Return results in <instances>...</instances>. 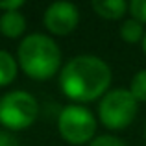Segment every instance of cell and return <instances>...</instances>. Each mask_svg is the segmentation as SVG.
Returning a JSON list of instances; mask_svg holds the SVG:
<instances>
[{
  "instance_id": "1",
  "label": "cell",
  "mask_w": 146,
  "mask_h": 146,
  "mask_svg": "<svg viewBox=\"0 0 146 146\" xmlns=\"http://www.w3.org/2000/svg\"><path fill=\"white\" fill-rule=\"evenodd\" d=\"M111 85V68L102 57L83 54L76 56L61 68L59 87L72 102L85 104L98 100Z\"/></svg>"
},
{
  "instance_id": "2",
  "label": "cell",
  "mask_w": 146,
  "mask_h": 146,
  "mask_svg": "<svg viewBox=\"0 0 146 146\" xmlns=\"http://www.w3.org/2000/svg\"><path fill=\"white\" fill-rule=\"evenodd\" d=\"M17 63L28 78L44 82L59 72L61 50L50 35L30 33L17 48Z\"/></svg>"
},
{
  "instance_id": "3",
  "label": "cell",
  "mask_w": 146,
  "mask_h": 146,
  "mask_svg": "<svg viewBox=\"0 0 146 146\" xmlns=\"http://www.w3.org/2000/svg\"><path fill=\"white\" fill-rule=\"evenodd\" d=\"M39 104L28 91H7L0 96V124L7 131H22L37 120Z\"/></svg>"
},
{
  "instance_id": "4",
  "label": "cell",
  "mask_w": 146,
  "mask_h": 146,
  "mask_svg": "<svg viewBox=\"0 0 146 146\" xmlns=\"http://www.w3.org/2000/svg\"><path fill=\"white\" fill-rule=\"evenodd\" d=\"M139 102L128 89L107 91L98 104L100 122L107 129H124L135 120Z\"/></svg>"
},
{
  "instance_id": "5",
  "label": "cell",
  "mask_w": 146,
  "mask_h": 146,
  "mask_svg": "<svg viewBox=\"0 0 146 146\" xmlns=\"http://www.w3.org/2000/svg\"><path fill=\"white\" fill-rule=\"evenodd\" d=\"M59 135L70 144H85L94 139L96 133V118L87 107L70 104L63 107L57 117Z\"/></svg>"
},
{
  "instance_id": "6",
  "label": "cell",
  "mask_w": 146,
  "mask_h": 146,
  "mask_svg": "<svg viewBox=\"0 0 146 146\" xmlns=\"http://www.w3.org/2000/svg\"><path fill=\"white\" fill-rule=\"evenodd\" d=\"M80 22V11L72 2H54L43 15V24L52 35H68Z\"/></svg>"
},
{
  "instance_id": "7",
  "label": "cell",
  "mask_w": 146,
  "mask_h": 146,
  "mask_svg": "<svg viewBox=\"0 0 146 146\" xmlns=\"http://www.w3.org/2000/svg\"><path fill=\"white\" fill-rule=\"evenodd\" d=\"M26 32V19L21 11L0 13V33L7 39H19Z\"/></svg>"
},
{
  "instance_id": "8",
  "label": "cell",
  "mask_w": 146,
  "mask_h": 146,
  "mask_svg": "<svg viewBox=\"0 0 146 146\" xmlns=\"http://www.w3.org/2000/svg\"><path fill=\"white\" fill-rule=\"evenodd\" d=\"M93 9L96 11V15H100L102 19L118 21V19H122L126 15V11H128V2H124V0H94Z\"/></svg>"
},
{
  "instance_id": "9",
  "label": "cell",
  "mask_w": 146,
  "mask_h": 146,
  "mask_svg": "<svg viewBox=\"0 0 146 146\" xmlns=\"http://www.w3.org/2000/svg\"><path fill=\"white\" fill-rule=\"evenodd\" d=\"M19 74L17 57H13L9 52L0 50V87H7L15 82Z\"/></svg>"
},
{
  "instance_id": "10",
  "label": "cell",
  "mask_w": 146,
  "mask_h": 146,
  "mask_svg": "<svg viewBox=\"0 0 146 146\" xmlns=\"http://www.w3.org/2000/svg\"><path fill=\"white\" fill-rule=\"evenodd\" d=\"M144 33H146L144 26L141 24L139 21H135V19H128V21H124V24L120 26V37L129 44L143 43Z\"/></svg>"
},
{
  "instance_id": "11",
  "label": "cell",
  "mask_w": 146,
  "mask_h": 146,
  "mask_svg": "<svg viewBox=\"0 0 146 146\" xmlns=\"http://www.w3.org/2000/svg\"><path fill=\"white\" fill-rule=\"evenodd\" d=\"M129 93L133 94V98L137 102H146V68L139 70L131 80L129 85Z\"/></svg>"
},
{
  "instance_id": "12",
  "label": "cell",
  "mask_w": 146,
  "mask_h": 146,
  "mask_svg": "<svg viewBox=\"0 0 146 146\" xmlns=\"http://www.w3.org/2000/svg\"><path fill=\"white\" fill-rule=\"evenodd\" d=\"M128 9L131 13V19L139 21L141 24H146V0H131L128 4Z\"/></svg>"
},
{
  "instance_id": "13",
  "label": "cell",
  "mask_w": 146,
  "mask_h": 146,
  "mask_svg": "<svg viewBox=\"0 0 146 146\" xmlns=\"http://www.w3.org/2000/svg\"><path fill=\"white\" fill-rule=\"evenodd\" d=\"M89 146H126V144L124 141H120L115 135H100V137H94Z\"/></svg>"
},
{
  "instance_id": "14",
  "label": "cell",
  "mask_w": 146,
  "mask_h": 146,
  "mask_svg": "<svg viewBox=\"0 0 146 146\" xmlns=\"http://www.w3.org/2000/svg\"><path fill=\"white\" fill-rule=\"evenodd\" d=\"M24 6V0H0V11L7 13V11H21Z\"/></svg>"
},
{
  "instance_id": "15",
  "label": "cell",
  "mask_w": 146,
  "mask_h": 146,
  "mask_svg": "<svg viewBox=\"0 0 146 146\" xmlns=\"http://www.w3.org/2000/svg\"><path fill=\"white\" fill-rule=\"evenodd\" d=\"M0 146H21L19 139L7 129H0Z\"/></svg>"
},
{
  "instance_id": "16",
  "label": "cell",
  "mask_w": 146,
  "mask_h": 146,
  "mask_svg": "<svg viewBox=\"0 0 146 146\" xmlns=\"http://www.w3.org/2000/svg\"><path fill=\"white\" fill-rule=\"evenodd\" d=\"M141 44H143V52L146 54V33H144V39H143V43H141Z\"/></svg>"
},
{
  "instance_id": "17",
  "label": "cell",
  "mask_w": 146,
  "mask_h": 146,
  "mask_svg": "<svg viewBox=\"0 0 146 146\" xmlns=\"http://www.w3.org/2000/svg\"><path fill=\"white\" fill-rule=\"evenodd\" d=\"M144 139H146V128H144Z\"/></svg>"
}]
</instances>
